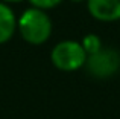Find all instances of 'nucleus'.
<instances>
[{
    "label": "nucleus",
    "mask_w": 120,
    "mask_h": 119,
    "mask_svg": "<svg viewBox=\"0 0 120 119\" xmlns=\"http://www.w3.org/2000/svg\"><path fill=\"white\" fill-rule=\"evenodd\" d=\"M17 28L23 40L30 44H43L52 34V20L44 9L32 8L26 9L17 20Z\"/></svg>",
    "instance_id": "obj_1"
},
{
    "label": "nucleus",
    "mask_w": 120,
    "mask_h": 119,
    "mask_svg": "<svg viewBox=\"0 0 120 119\" xmlns=\"http://www.w3.org/2000/svg\"><path fill=\"white\" fill-rule=\"evenodd\" d=\"M52 63L56 69L62 72H73L85 66L87 61V52L84 51L79 41L65 40L53 48L52 51Z\"/></svg>",
    "instance_id": "obj_2"
},
{
    "label": "nucleus",
    "mask_w": 120,
    "mask_h": 119,
    "mask_svg": "<svg viewBox=\"0 0 120 119\" xmlns=\"http://www.w3.org/2000/svg\"><path fill=\"white\" fill-rule=\"evenodd\" d=\"M87 70L96 78H106L114 75L120 67V55L114 49H100L96 54L87 55Z\"/></svg>",
    "instance_id": "obj_3"
},
{
    "label": "nucleus",
    "mask_w": 120,
    "mask_h": 119,
    "mask_svg": "<svg viewBox=\"0 0 120 119\" xmlns=\"http://www.w3.org/2000/svg\"><path fill=\"white\" fill-rule=\"evenodd\" d=\"M87 8L99 21L120 20V0H87Z\"/></svg>",
    "instance_id": "obj_4"
},
{
    "label": "nucleus",
    "mask_w": 120,
    "mask_h": 119,
    "mask_svg": "<svg viewBox=\"0 0 120 119\" xmlns=\"http://www.w3.org/2000/svg\"><path fill=\"white\" fill-rule=\"evenodd\" d=\"M17 29L15 14L5 2H0V44L9 41Z\"/></svg>",
    "instance_id": "obj_5"
},
{
    "label": "nucleus",
    "mask_w": 120,
    "mask_h": 119,
    "mask_svg": "<svg viewBox=\"0 0 120 119\" xmlns=\"http://www.w3.org/2000/svg\"><path fill=\"white\" fill-rule=\"evenodd\" d=\"M81 44L84 48V51L87 52V55H91V54H96L97 51L102 49V40L97 35H94V34H88V35L84 37Z\"/></svg>",
    "instance_id": "obj_6"
},
{
    "label": "nucleus",
    "mask_w": 120,
    "mask_h": 119,
    "mask_svg": "<svg viewBox=\"0 0 120 119\" xmlns=\"http://www.w3.org/2000/svg\"><path fill=\"white\" fill-rule=\"evenodd\" d=\"M62 0H29V3L35 8H40V9H52L55 6H58Z\"/></svg>",
    "instance_id": "obj_7"
},
{
    "label": "nucleus",
    "mask_w": 120,
    "mask_h": 119,
    "mask_svg": "<svg viewBox=\"0 0 120 119\" xmlns=\"http://www.w3.org/2000/svg\"><path fill=\"white\" fill-rule=\"evenodd\" d=\"M5 3H20V2H23V0H3Z\"/></svg>",
    "instance_id": "obj_8"
},
{
    "label": "nucleus",
    "mask_w": 120,
    "mask_h": 119,
    "mask_svg": "<svg viewBox=\"0 0 120 119\" xmlns=\"http://www.w3.org/2000/svg\"><path fill=\"white\" fill-rule=\"evenodd\" d=\"M71 2H76V3H79V2H85V0H71Z\"/></svg>",
    "instance_id": "obj_9"
}]
</instances>
